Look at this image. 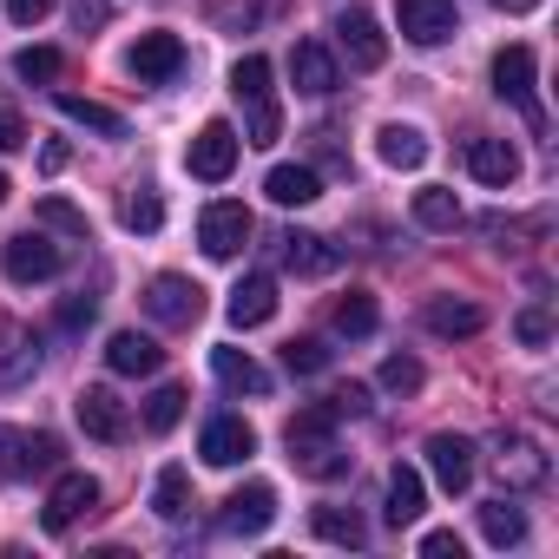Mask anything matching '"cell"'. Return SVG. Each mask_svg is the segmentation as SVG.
I'll return each instance as SVG.
<instances>
[{"mask_svg": "<svg viewBox=\"0 0 559 559\" xmlns=\"http://www.w3.org/2000/svg\"><path fill=\"white\" fill-rule=\"evenodd\" d=\"M284 441H290V461H297L310 480H336V474H349V454L336 448V415H330V402L304 408V415L284 428Z\"/></svg>", "mask_w": 559, "mask_h": 559, "instance_id": "cell-1", "label": "cell"}, {"mask_svg": "<svg viewBox=\"0 0 559 559\" xmlns=\"http://www.w3.org/2000/svg\"><path fill=\"white\" fill-rule=\"evenodd\" d=\"M533 80H539V60H533V47H500L493 53V93L526 119V126H546V112H539V93H533Z\"/></svg>", "mask_w": 559, "mask_h": 559, "instance_id": "cell-2", "label": "cell"}, {"mask_svg": "<svg viewBox=\"0 0 559 559\" xmlns=\"http://www.w3.org/2000/svg\"><path fill=\"white\" fill-rule=\"evenodd\" d=\"M493 474H500L507 493H533V487L546 480V448H539L533 435L507 428V435H493Z\"/></svg>", "mask_w": 559, "mask_h": 559, "instance_id": "cell-3", "label": "cell"}, {"mask_svg": "<svg viewBox=\"0 0 559 559\" xmlns=\"http://www.w3.org/2000/svg\"><path fill=\"white\" fill-rule=\"evenodd\" d=\"M60 467V441L53 435H27V428H0V480H34Z\"/></svg>", "mask_w": 559, "mask_h": 559, "instance_id": "cell-4", "label": "cell"}, {"mask_svg": "<svg viewBox=\"0 0 559 559\" xmlns=\"http://www.w3.org/2000/svg\"><path fill=\"white\" fill-rule=\"evenodd\" d=\"M145 317L165 323V330H191L204 317V290L191 284V276H152V290H145Z\"/></svg>", "mask_w": 559, "mask_h": 559, "instance_id": "cell-5", "label": "cell"}, {"mask_svg": "<svg viewBox=\"0 0 559 559\" xmlns=\"http://www.w3.org/2000/svg\"><path fill=\"white\" fill-rule=\"evenodd\" d=\"M336 47L349 53L356 73H376V67L389 60V34H382V21H376L369 8H343V14H336Z\"/></svg>", "mask_w": 559, "mask_h": 559, "instance_id": "cell-6", "label": "cell"}, {"mask_svg": "<svg viewBox=\"0 0 559 559\" xmlns=\"http://www.w3.org/2000/svg\"><path fill=\"white\" fill-rule=\"evenodd\" d=\"M198 243H204V257L230 263V257L250 243V211H243L237 198H217V204H204V217H198Z\"/></svg>", "mask_w": 559, "mask_h": 559, "instance_id": "cell-7", "label": "cell"}, {"mask_svg": "<svg viewBox=\"0 0 559 559\" xmlns=\"http://www.w3.org/2000/svg\"><path fill=\"white\" fill-rule=\"evenodd\" d=\"M0 270H8V284H47L60 270V243L40 230H21V237L0 243Z\"/></svg>", "mask_w": 559, "mask_h": 559, "instance_id": "cell-8", "label": "cell"}, {"mask_svg": "<svg viewBox=\"0 0 559 559\" xmlns=\"http://www.w3.org/2000/svg\"><path fill=\"white\" fill-rule=\"evenodd\" d=\"M126 73H132L139 86L178 80V73H185V40H178V34H139L132 53H126Z\"/></svg>", "mask_w": 559, "mask_h": 559, "instance_id": "cell-9", "label": "cell"}, {"mask_svg": "<svg viewBox=\"0 0 559 559\" xmlns=\"http://www.w3.org/2000/svg\"><path fill=\"white\" fill-rule=\"evenodd\" d=\"M270 520H276V487H270V480H250V487H237V493L224 500L217 533H230V539H257Z\"/></svg>", "mask_w": 559, "mask_h": 559, "instance_id": "cell-10", "label": "cell"}, {"mask_svg": "<svg viewBox=\"0 0 559 559\" xmlns=\"http://www.w3.org/2000/svg\"><path fill=\"white\" fill-rule=\"evenodd\" d=\"M40 376V336L14 317H0V395H14Z\"/></svg>", "mask_w": 559, "mask_h": 559, "instance_id": "cell-11", "label": "cell"}, {"mask_svg": "<svg viewBox=\"0 0 559 559\" xmlns=\"http://www.w3.org/2000/svg\"><path fill=\"white\" fill-rule=\"evenodd\" d=\"M185 165H191V178H204V185H224V178L237 171V132H230L224 119L198 126V139H191Z\"/></svg>", "mask_w": 559, "mask_h": 559, "instance_id": "cell-12", "label": "cell"}, {"mask_svg": "<svg viewBox=\"0 0 559 559\" xmlns=\"http://www.w3.org/2000/svg\"><path fill=\"white\" fill-rule=\"evenodd\" d=\"M395 21L415 47H441L461 34V14H454V0H395Z\"/></svg>", "mask_w": 559, "mask_h": 559, "instance_id": "cell-13", "label": "cell"}, {"mask_svg": "<svg viewBox=\"0 0 559 559\" xmlns=\"http://www.w3.org/2000/svg\"><path fill=\"white\" fill-rule=\"evenodd\" d=\"M73 408H80V428H86L93 441H106V448H119V441L132 435V415H126V402H119L112 389H86Z\"/></svg>", "mask_w": 559, "mask_h": 559, "instance_id": "cell-14", "label": "cell"}, {"mask_svg": "<svg viewBox=\"0 0 559 559\" xmlns=\"http://www.w3.org/2000/svg\"><path fill=\"white\" fill-rule=\"evenodd\" d=\"M198 454H204L211 467H237V461H250V454H257V428H250L243 415H217V421L204 428Z\"/></svg>", "mask_w": 559, "mask_h": 559, "instance_id": "cell-15", "label": "cell"}, {"mask_svg": "<svg viewBox=\"0 0 559 559\" xmlns=\"http://www.w3.org/2000/svg\"><path fill=\"white\" fill-rule=\"evenodd\" d=\"M93 507H99V480H93V474H60L40 520H47V533H67V526H73L80 513H93Z\"/></svg>", "mask_w": 559, "mask_h": 559, "instance_id": "cell-16", "label": "cell"}, {"mask_svg": "<svg viewBox=\"0 0 559 559\" xmlns=\"http://www.w3.org/2000/svg\"><path fill=\"white\" fill-rule=\"evenodd\" d=\"M276 257H284L297 276H330L343 263V250L330 237H317V230H284V237H276Z\"/></svg>", "mask_w": 559, "mask_h": 559, "instance_id": "cell-17", "label": "cell"}, {"mask_svg": "<svg viewBox=\"0 0 559 559\" xmlns=\"http://www.w3.org/2000/svg\"><path fill=\"white\" fill-rule=\"evenodd\" d=\"M428 467H435V480H441L448 493H467V487H474V441H461V435H428Z\"/></svg>", "mask_w": 559, "mask_h": 559, "instance_id": "cell-18", "label": "cell"}, {"mask_svg": "<svg viewBox=\"0 0 559 559\" xmlns=\"http://www.w3.org/2000/svg\"><path fill=\"white\" fill-rule=\"evenodd\" d=\"M224 310H230V323H237V330H257V323H270V317H276V276L250 270L243 284L230 290V304H224Z\"/></svg>", "mask_w": 559, "mask_h": 559, "instance_id": "cell-19", "label": "cell"}, {"mask_svg": "<svg viewBox=\"0 0 559 559\" xmlns=\"http://www.w3.org/2000/svg\"><path fill=\"white\" fill-rule=\"evenodd\" d=\"M290 80H297V93H310V99L336 93V53H330L323 40H297V53H290Z\"/></svg>", "mask_w": 559, "mask_h": 559, "instance_id": "cell-20", "label": "cell"}, {"mask_svg": "<svg viewBox=\"0 0 559 559\" xmlns=\"http://www.w3.org/2000/svg\"><path fill=\"white\" fill-rule=\"evenodd\" d=\"M467 171H474L480 185L507 191V185L520 178V152H513L507 139H474V145H467Z\"/></svg>", "mask_w": 559, "mask_h": 559, "instance_id": "cell-21", "label": "cell"}, {"mask_svg": "<svg viewBox=\"0 0 559 559\" xmlns=\"http://www.w3.org/2000/svg\"><path fill=\"white\" fill-rule=\"evenodd\" d=\"M158 362H165V349L152 336H139V330H119L106 343V369L112 376H158Z\"/></svg>", "mask_w": 559, "mask_h": 559, "instance_id": "cell-22", "label": "cell"}, {"mask_svg": "<svg viewBox=\"0 0 559 559\" xmlns=\"http://www.w3.org/2000/svg\"><path fill=\"white\" fill-rule=\"evenodd\" d=\"M376 152H382V165H395V171H421V165H428L421 126H402V119H389V126L376 132Z\"/></svg>", "mask_w": 559, "mask_h": 559, "instance_id": "cell-23", "label": "cell"}, {"mask_svg": "<svg viewBox=\"0 0 559 559\" xmlns=\"http://www.w3.org/2000/svg\"><path fill=\"white\" fill-rule=\"evenodd\" d=\"M211 369H217V382L230 395H270V376H263V362L250 349H211Z\"/></svg>", "mask_w": 559, "mask_h": 559, "instance_id": "cell-24", "label": "cell"}, {"mask_svg": "<svg viewBox=\"0 0 559 559\" xmlns=\"http://www.w3.org/2000/svg\"><path fill=\"white\" fill-rule=\"evenodd\" d=\"M263 191H270V204H317L323 198V178H317V165H276L270 178H263Z\"/></svg>", "mask_w": 559, "mask_h": 559, "instance_id": "cell-25", "label": "cell"}, {"mask_svg": "<svg viewBox=\"0 0 559 559\" xmlns=\"http://www.w3.org/2000/svg\"><path fill=\"white\" fill-rule=\"evenodd\" d=\"M421 323H428L435 336H448V343H454V336H480V323H487V317H480L474 304H461V297H428Z\"/></svg>", "mask_w": 559, "mask_h": 559, "instance_id": "cell-26", "label": "cell"}, {"mask_svg": "<svg viewBox=\"0 0 559 559\" xmlns=\"http://www.w3.org/2000/svg\"><path fill=\"white\" fill-rule=\"evenodd\" d=\"M53 106H60V119H73V126H86V132H99V139H126V119H119L112 106H99V99L53 93Z\"/></svg>", "mask_w": 559, "mask_h": 559, "instance_id": "cell-27", "label": "cell"}, {"mask_svg": "<svg viewBox=\"0 0 559 559\" xmlns=\"http://www.w3.org/2000/svg\"><path fill=\"white\" fill-rule=\"evenodd\" d=\"M421 520V474L415 467H389V526H415Z\"/></svg>", "mask_w": 559, "mask_h": 559, "instance_id": "cell-28", "label": "cell"}, {"mask_svg": "<svg viewBox=\"0 0 559 559\" xmlns=\"http://www.w3.org/2000/svg\"><path fill=\"white\" fill-rule=\"evenodd\" d=\"M480 533H487V546H520V539H526V513L500 493V500L480 507Z\"/></svg>", "mask_w": 559, "mask_h": 559, "instance_id": "cell-29", "label": "cell"}, {"mask_svg": "<svg viewBox=\"0 0 559 559\" xmlns=\"http://www.w3.org/2000/svg\"><path fill=\"white\" fill-rule=\"evenodd\" d=\"M415 224H421V230H454V224H461V198H454L448 185L415 191Z\"/></svg>", "mask_w": 559, "mask_h": 559, "instance_id": "cell-30", "label": "cell"}, {"mask_svg": "<svg viewBox=\"0 0 559 559\" xmlns=\"http://www.w3.org/2000/svg\"><path fill=\"white\" fill-rule=\"evenodd\" d=\"M376 323H382V310H376V297H369V290H349V297L336 304V336L362 343V336H376Z\"/></svg>", "mask_w": 559, "mask_h": 559, "instance_id": "cell-31", "label": "cell"}, {"mask_svg": "<svg viewBox=\"0 0 559 559\" xmlns=\"http://www.w3.org/2000/svg\"><path fill=\"white\" fill-rule=\"evenodd\" d=\"M310 526H317V539H330V546H362V539H369V526L356 520V507H317Z\"/></svg>", "mask_w": 559, "mask_h": 559, "instance_id": "cell-32", "label": "cell"}, {"mask_svg": "<svg viewBox=\"0 0 559 559\" xmlns=\"http://www.w3.org/2000/svg\"><path fill=\"white\" fill-rule=\"evenodd\" d=\"M230 93H237L243 106H263V99H270V60H263V53H243V60L230 67Z\"/></svg>", "mask_w": 559, "mask_h": 559, "instance_id": "cell-33", "label": "cell"}, {"mask_svg": "<svg viewBox=\"0 0 559 559\" xmlns=\"http://www.w3.org/2000/svg\"><path fill=\"white\" fill-rule=\"evenodd\" d=\"M152 507H158V520H185L191 513V474L185 467H165L158 487H152Z\"/></svg>", "mask_w": 559, "mask_h": 559, "instance_id": "cell-34", "label": "cell"}, {"mask_svg": "<svg viewBox=\"0 0 559 559\" xmlns=\"http://www.w3.org/2000/svg\"><path fill=\"white\" fill-rule=\"evenodd\" d=\"M185 402H191V395H185L178 382H165V389L145 402V428H152V435H171V428L185 421Z\"/></svg>", "mask_w": 559, "mask_h": 559, "instance_id": "cell-35", "label": "cell"}, {"mask_svg": "<svg viewBox=\"0 0 559 559\" xmlns=\"http://www.w3.org/2000/svg\"><path fill=\"white\" fill-rule=\"evenodd\" d=\"M14 73H21L27 86H53V80H60V53H53V47H21V53H14Z\"/></svg>", "mask_w": 559, "mask_h": 559, "instance_id": "cell-36", "label": "cell"}, {"mask_svg": "<svg viewBox=\"0 0 559 559\" xmlns=\"http://www.w3.org/2000/svg\"><path fill=\"white\" fill-rule=\"evenodd\" d=\"M284 362H290V376H323L330 369V343L297 336V343H284Z\"/></svg>", "mask_w": 559, "mask_h": 559, "instance_id": "cell-37", "label": "cell"}, {"mask_svg": "<svg viewBox=\"0 0 559 559\" xmlns=\"http://www.w3.org/2000/svg\"><path fill=\"white\" fill-rule=\"evenodd\" d=\"M40 224H47V230H67V237H93L86 211H73L67 198H40Z\"/></svg>", "mask_w": 559, "mask_h": 559, "instance_id": "cell-38", "label": "cell"}, {"mask_svg": "<svg viewBox=\"0 0 559 559\" xmlns=\"http://www.w3.org/2000/svg\"><path fill=\"white\" fill-rule=\"evenodd\" d=\"M276 139H284V106H276V99L250 106V132H243V145H276Z\"/></svg>", "mask_w": 559, "mask_h": 559, "instance_id": "cell-39", "label": "cell"}, {"mask_svg": "<svg viewBox=\"0 0 559 559\" xmlns=\"http://www.w3.org/2000/svg\"><path fill=\"white\" fill-rule=\"evenodd\" d=\"M382 389H389V395H415V389H421V362H415V356H389V362H382Z\"/></svg>", "mask_w": 559, "mask_h": 559, "instance_id": "cell-40", "label": "cell"}, {"mask_svg": "<svg viewBox=\"0 0 559 559\" xmlns=\"http://www.w3.org/2000/svg\"><path fill=\"white\" fill-rule=\"evenodd\" d=\"M158 224H165V204L152 191H132L126 198V230H158Z\"/></svg>", "mask_w": 559, "mask_h": 559, "instance_id": "cell-41", "label": "cell"}, {"mask_svg": "<svg viewBox=\"0 0 559 559\" xmlns=\"http://www.w3.org/2000/svg\"><path fill=\"white\" fill-rule=\"evenodd\" d=\"M513 336H520L526 349H546V343H552V317H546V310H520V317H513Z\"/></svg>", "mask_w": 559, "mask_h": 559, "instance_id": "cell-42", "label": "cell"}, {"mask_svg": "<svg viewBox=\"0 0 559 559\" xmlns=\"http://www.w3.org/2000/svg\"><path fill=\"white\" fill-rule=\"evenodd\" d=\"M257 21H263V0H224V8H217V27H230V34H243Z\"/></svg>", "mask_w": 559, "mask_h": 559, "instance_id": "cell-43", "label": "cell"}, {"mask_svg": "<svg viewBox=\"0 0 559 559\" xmlns=\"http://www.w3.org/2000/svg\"><path fill=\"white\" fill-rule=\"evenodd\" d=\"M330 402V415L343 421V415H369V389L362 382H349V389H336V395H323Z\"/></svg>", "mask_w": 559, "mask_h": 559, "instance_id": "cell-44", "label": "cell"}, {"mask_svg": "<svg viewBox=\"0 0 559 559\" xmlns=\"http://www.w3.org/2000/svg\"><path fill=\"white\" fill-rule=\"evenodd\" d=\"M93 317H99V297H67L60 304V330H86Z\"/></svg>", "mask_w": 559, "mask_h": 559, "instance_id": "cell-45", "label": "cell"}, {"mask_svg": "<svg viewBox=\"0 0 559 559\" xmlns=\"http://www.w3.org/2000/svg\"><path fill=\"white\" fill-rule=\"evenodd\" d=\"M27 145V119L14 106H0V152H21Z\"/></svg>", "mask_w": 559, "mask_h": 559, "instance_id": "cell-46", "label": "cell"}, {"mask_svg": "<svg viewBox=\"0 0 559 559\" xmlns=\"http://www.w3.org/2000/svg\"><path fill=\"white\" fill-rule=\"evenodd\" d=\"M8 14H14V27H40L53 14V0H8Z\"/></svg>", "mask_w": 559, "mask_h": 559, "instance_id": "cell-47", "label": "cell"}, {"mask_svg": "<svg viewBox=\"0 0 559 559\" xmlns=\"http://www.w3.org/2000/svg\"><path fill=\"white\" fill-rule=\"evenodd\" d=\"M421 559H461V533H421Z\"/></svg>", "mask_w": 559, "mask_h": 559, "instance_id": "cell-48", "label": "cell"}, {"mask_svg": "<svg viewBox=\"0 0 559 559\" xmlns=\"http://www.w3.org/2000/svg\"><path fill=\"white\" fill-rule=\"evenodd\" d=\"M73 21H80V34H86V27H99V21H106V0H80Z\"/></svg>", "mask_w": 559, "mask_h": 559, "instance_id": "cell-49", "label": "cell"}, {"mask_svg": "<svg viewBox=\"0 0 559 559\" xmlns=\"http://www.w3.org/2000/svg\"><path fill=\"white\" fill-rule=\"evenodd\" d=\"M493 8H507V14H526V8H539V0H493Z\"/></svg>", "mask_w": 559, "mask_h": 559, "instance_id": "cell-50", "label": "cell"}, {"mask_svg": "<svg viewBox=\"0 0 559 559\" xmlns=\"http://www.w3.org/2000/svg\"><path fill=\"white\" fill-rule=\"evenodd\" d=\"M0 204H8V171H0Z\"/></svg>", "mask_w": 559, "mask_h": 559, "instance_id": "cell-51", "label": "cell"}]
</instances>
